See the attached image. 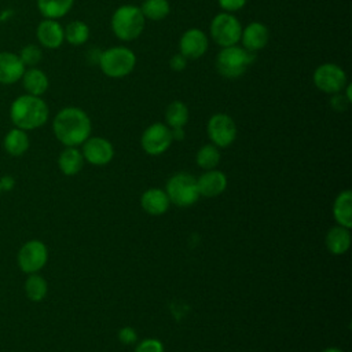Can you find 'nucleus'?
Masks as SVG:
<instances>
[{
	"label": "nucleus",
	"instance_id": "b1692460",
	"mask_svg": "<svg viewBox=\"0 0 352 352\" xmlns=\"http://www.w3.org/2000/svg\"><path fill=\"white\" fill-rule=\"evenodd\" d=\"M4 148L11 155H22L29 148V138L23 129L14 128L4 138Z\"/></svg>",
	"mask_w": 352,
	"mask_h": 352
},
{
	"label": "nucleus",
	"instance_id": "f704fd0d",
	"mask_svg": "<svg viewBox=\"0 0 352 352\" xmlns=\"http://www.w3.org/2000/svg\"><path fill=\"white\" fill-rule=\"evenodd\" d=\"M169 66L173 72H182L186 69L187 66V59L179 52V54H175L170 60H169Z\"/></svg>",
	"mask_w": 352,
	"mask_h": 352
},
{
	"label": "nucleus",
	"instance_id": "f03ea898",
	"mask_svg": "<svg viewBox=\"0 0 352 352\" xmlns=\"http://www.w3.org/2000/svg\"><path fill=\"white\" fill-rule=\"evenodd\" d=\"M48 106L40 98L34 95H22L16 98L10 109V117L12 124L23 131L36 129L44 125L48 120Z\"/></svg>",
	"mask_w": 352,
	"mask_h": 352
},
{
	"label": "nucleus",
	"instance_id": "1a4fd4ad",
	"mask_svg": "<svg viewBox=\"0 0 352 352\" xmlns=\"http://www.w3.org/2000/svg\"><path fill=\"white\" fill-rule=\"evenodd\" d=\"M206 131L212 144L220 148L228 147L236 138V125L234 120L224 113L213 114L208 121Z\"/></svg>",
	"mask_w": 352,
	"mask_h": 352
},
{
	"label": "nucleus",
	"instance_id": "c9c22d12",
	"mask_svg": "<svg viewBox=\"0 0 352 352\" xmlns=\"http://www.w3.org/2000/svg\"><path fill=\"white\" fill-rule=\"evenodd\" d=\"M172 139L173 140H183L184 139V129L183 128H170Z\"/></svg>",
	"mask_w": 352,
	"mask_h": 352
},
{
	"label": "nucleus",
	"instance_id": "7ed1b4c3",
	"mask_svg": "<svg viewBox=\"0 0 352 352\" xmlns=\"http://www.w3.org/2000/svg\"><path fill=\"white\" fill-rule=\"evenodd\" d=\"M110 23L117 38L122 41H132L143 33L146 18L138 6L124 4L113 12Z\"/></svg>",
	"mask_w": 352,
	"mask_h": 352
},
{
	"label": "nucleus",
	"instance_id": "4c0bfd02",
	"mask_svg": "<svg viewBox=\"0 0 352 352\" xmlns=\"http://www.w3.org/2000/svg\"><path fill=\"white\" fill-rule=\"evenodd\" d=\"M322 352H342V351H341V349H338V348H333V346H330V348L323 349Z\"/></svg>",
	"mask_w": 352,
	"mask_h": 352
},
{
	"label": "nucleus",
	"instance_id": "6ab92c4d",
	"mask_svg": "<svg viewBox=\"0 0 352 352\" xmlns=\"http://www.w3.org/2000/svg\"><path fill=\"white\" fill-rule=\"evenodd\" d=\"M333 214L338 226L345 228L352 227V192L351 190L341 191L333 204Z\"/></svg>",
	"mask_w": 352,
	"mask_h": 352
},
{
	"label": "nucleus",
	"instance_id": "72a5a7b5",
	"mask_svg": "<svg viewBox=\"0 0 352 352\" xmlns=\"http://www.w3.org/2000/svg\"><path fill=\"white\" fill-rule=\"evenodd\" d=\"M349 103H351V102L345 98V95H344L342 92L334 94V96H333V99H331V102H330L331 107H333L334 110H337V111H342V110H345V109L348 107V104H349Z\"/></svg>",
	"mask_w": 352,
	"mask_h": 352
},
{
	"label": "nucleus",
	"instance_id": "0eeeda50",
	"mask_svg": "<svg viewBox=\"0 0 352 352\" xmlns=\"http://www.w3.org/2000/svg\"><path fill=\"white\" fill-rule=\"evenodd\" d=\"M242 25L231 12H220L210 22V36L213 41L224 48L241 41Z\"/></svg>",
	"mask_w": 352,
	"mask_h": 352
},
{
	"label": "nucleus",
	"instance_id": "5701e85b",
	"mask_svg": "<svg viewBox=\"0 0 352 352\" xmlns=\"http://www.w3.org/2000/svg\"><path fill=\"white\" fill-rule=\"evenodd\" d=\"M74 0H37L40 14L47 19H58L65 16L73 7Z\"/></svg>",
	"mask_w": 352,
	"mask_h": 352
},
{
	"label": "nucleus",
	"instance_id": "aec40b11",
	"mask_svg": "<svg viewBox=\"0 0 352 352\" xmlns=\"http://www.w3.org/2000/svg\"><path fill=\"white\" fill-rule=\"evenodd\" d=\"M351 246L349 228L336 226L326 234V248L333 254H344Z\"/></svg>",
	"mask_w": 352,
	"mask_h": 352
},
{
	"label": "nucleus",
	"instance_id": "393cba45",
	"mask_svg": "<svg viewBox=\"0 0 352 352\" xmlns=\"http://www.w3.org/2000/svg\"><path fill=\"white\" fill-rule=\"evenodd\" d=\"M165 121L169 128H183L188 121V107L182 100H173L165 110Z\"/></svg>",
	"mask_w": 352,
	"mask_h": 352
},
{
	"label": "nucleus",
	"instance_id": "20e7f679",
	"mask_svg": "<svg viewBox=\"0 0 352 352\" xmlns=\"http://www.w3.org/2000/svg\"><path fill=\"white\" fill-rule=\"evenodd\" d=\"M254 60V52H250L239 45L224 47L216 56V69L224 78H238Z\"/></svg>",
	"mask_w": 352,
	"mask_h": 352
},
{
	"label": "nucleus",
	"instance_id": "a878e982",
	"mask_svg": "<svg viewBox=\"0 0 352 352\" xmlns=\"http://www.w3.org/2000/svg\"><path fill=\"white\" fill-rule=\"evenodd\" d=\"M139 8L143 16L150 21H161L170 11L168 0H144Z\"/></svg>",
	"mask_w": 352,
	"mask_h": 352
},
{
	"label": "nucleus",
	"instance_id": "cd10ccee",
	"mask_svg": "<svg viewBox=\"0 0 352 352\" xmlns=\"http://www.w3.org/2000/svg\"><path fill=\"white\" fill-rule=\"evenodd\" d=\"M65 40L72 45H82L89 38V28L82 21H73L65 29Z\"/></svg>",
	"mask_w": 352,
	"mask_h": 352
},
{
	"label": "nucleus",
	"instance_id": "a211bd4d",
	"mask_svg": "<svg viewBox=\"0 0 352 352\" xmlns=\"http://www.w3.org/2000/svg\"><path fill=\"white\" fill-rule=\"evenodd\" d=\"M140 205L146 213L151 216H161L169 209L170 201L164 190L148 188L142 194Z\"/></svg>",
	"mask_w": 352,
	"mask_h": 352
},
{
	"label": "nucleus",
	"instance_id": "f8f14e48",
	"mask_svg": "<svg viewBox=\"0 0 352 352\" xmlns=\"http://www.w3.org/2000/svg\"><path fill=\"white\" fill-rule=\"evenodd\" d=\"M82 157L91 165L103 166L107 165L114 157L113 144L104 138H88L82 143Z\"/></svg>",
	"mask_w": 352,
	"mask_h": 352
},
{
	"label": "nucleus",
	"instance_id": "9d476101",
	"mask_svg": "<svg viewBox=\"0 0 352 352\" xmlns=\"http://www.w3.org/2000/svg\"><path fill=\"white\" fill-rule=\"evenodd\" d=\"M170 128L162 122H154L148 125L140 138L142 148L148 155H160L165 153L172 144Z\"/></svg>",
	"mask_w": 352,
	"mask_h": 352
},
{
	"label": "nucleus",
	"instance_id": "c756f323",
	"mask_svg": "<svg viewBox=\"0 0 352 352\" xmlns=\"http://www.w3.org/2000/svg\"><path fill=\"white\" fill-rule=\"evenodd\" d=\"M41 50L37 45H26L22 48L19 58L25 66H36L41 60Z\"/></svg>",
	"mask_w": 352,
	"mask_h": 352
},
{
	"label": "nucleus",
	"instance_id": "e433bc0d",
	"mask_svg": "<svg viewBox=\"0 0 352 352\" xmlns=\"http://www.w3.org/2000/svg\"><path fill=\"white\" fill-rule=\"evenodd\" d=\"M12 186H14V179H12L11 176H6V177H3V179L0 180V187H1V190H3V188L10 190V188H12Z\"/></svg>",
	"mask_w": 352,
	"mask_h": 352
},
{
	"label": "nucleus",
	"instance_id": "ddd939ff",
	"mask_svg": "<svg viewBox=\"0 0 352 352\" xmlns=\"http://www.w3.org/2000/svg\"><path fill=\"white\" fill-rule=\"evenodd\" d=\"M209 40L204 30L191 28L186 30L179 41V50L180 54L188 60V59H198L204 56L208 51Z\"/></svg>",
	"mask_w": 352,
	"mask_h": 352
},
{
	"label": "nucleus",
	"instance_id": "f257e3e1",
	"mask_svg": "<svg viewBox=\"0 0 352 352\" xmlns=\"http://www.w3.org/2000/svg\"><path fill=\"white\" fill-rule=\"evenodd\" d=\"M52 129L56 139L66 147L82 144L91 135V118L80 107H65L54 118Z\"/></svg>",
	"mask_w": 352,
	"mask_h": 352
},
{
	"label": "nucleus",
	"instance_id": "4be33fe9",
	"mask_svg": "<svg viewBox=\"0 0 352 352\" xmlns=\"http://www.w3.org/2000/svg\"><path fill=\"white\" fill-rule=\"evenodd\" d=\"M84 165L82 153L76 147H66L58 158V166L66 176L77 175Z\"/></svg>",
	"mask_w": 352,
	"mask_h": 352
},
{
	"label": "nucleus",
	"instance_id": "58836bf2",
	"mask_svg": "<svg viewBox=\"0 0 352 352\" xmlns=\"http://www.w3.org/2000/svg\"><path fill=\"white\" fill-rule=\"evenodd\" d=\"M0 191H1V187H0Z\"/></svg>",
	"mask_w": 352,
	"mask_h": 352
},
{
	"label": "nucleus",
	"instance_id": "7c9ffc66",
	"mask_svg": "<svg viewBox=\"0 0 352 352\" xmlns=\"http://www.w3.org/2000/svg\"><path fill=\"white\" fill-rule=\"evenodd\" d=\"M135 352H164V345L160 340L146 338L136 345Z\"/></svg>",
	"mask_w": 352,
	"mask_h": 352
},
{
	"label": "nucleus",
	"instance_id": "f3484780",
	"mask_svg": "<svg viewBox=\"0 0 352 352\" xmlns=\"http://www.w3.org/2000/svg\"><path fill=\"white\" fill-rule=\"evenodd\" d=\"M25 65L19 55L12 52H0V82L14 84L22 78Z\"/></svg>",
	"mask_w": 352,
	"mask_h": 352
},
{
	"label": "nucleus",
	"instance_id": "9b49d317",
	"mask_svg": "<svg viewBox=\"0 0 352 352\" xmlns=\"http://www.w3.org/2000/svg\"><path fill=\"white\" fill-rule=\"evenodd\" d=\"M48 258L47 246L37 239L26 242L18 252L19 268L26 274H36L40 271Z\"/></svg>",
	"mask_w": 352,
	"mask_h": 352
},
{
	"label": "nucleus",
	"instance_id": "6e6552de",
	"mask_svg": "<svg viewBox=\"0 0 352 352\" xmlns=\"http://www.w3.org/2000/svg\"><path fill=\"white\" fill-rule=\"evenodd\" d=\"M314 84L315 87L324 94H338L346 85V74L341 66L336 63H323L318 66L314 72Z\"/></svg>",
	"mask_w": 352,
	"mask_h": 352
},
{
	"label": "nucleus",
	"instance_id": "39448f33",
	"mask_svg": "<svg viewBox=\"0 0 352 352\" xmlns=\"http://www.w3.org/2000/svg\"><path fill=\"white\" fill-rule=\"evenodd\" d=\"M100 70L111 78H122L136 66V55L126 47H111L99 54Z\"/></svg>",
	"mask_w": 352,
	"mask_h": 352
},
{
	"label": "nucleus",
	"instance_id": "473e14b6",
	"mask_svg": "<svg viewBox=\"0 0 352 352\" xmlns=\"http://www.w3.org/2000/svg\"><path fill=\"white\" fill-rule=\"evenodd\" d=\"M219 6L226 11V12H232L238 11L242 7H245L248 0H217Z\"/></svg>",
	"mask_w": 352,
	"mask_h": 352
},
{
	"label": "nucleus",
	"instance_id": "412c9836",
	"mask_svg": "<svg viewBox=\"0 0 352 352\" xmlns=\"http://www.w3.org/2000/svg\"><path fill=\"white\" fill-rule=\"evenodd\" d=\"M22 82H23V88L26 89V92L29 95H34V96L43 95L48 89V85H50L47 74L37 67H30V69L25 70V73L22 76Z\"/></svg>",
	"mask_w": 352,
	"mask_h": 352
},
{
	"label": "nucleus",
	"instance_id": "2f4dec72",
	"mask_svg": "<svg viewBox=\"0 0 352 352\" xmlns=\"http://www.w3.org/2000/svg\"><path fill=\"white\" fill-rule=\"evenodd\" d=\"M118 340L125 345H131V344L136 342L138 334H136L135 329H132L131 326H125L118 330Z\"/></svg>",
	"mask_w": 352,
	"mask_h": 352
},
{
	"label": "nucleus",
	"instance_id": "2eb2a0df",
	"mask_svg": "<svg viewBox=\"0 0 352 352\" xmlns=\"http://www.w3.org/2000/svg\"><path fill=\"white\" fill-rule=\"evenodd\" d=\"M38 43L50 50L59 48L65 40L63 28L56 19H44L37 26Z\"/></svg>",
	"mask_w": 352,
	"mask_h": 352
},
{
	"label": "nucleus",
	"instance_id": "4468645a",
	"mask_svg": "<svg viewBox=\"0 0 352 352\" xmlns=\"http://www.w3.org/2000/svg\"><path fill=\"white\" fill-rule=\"evenodd\" d=\"M270 38V33L265 25L261 22H250L242 29L241 41L242 47L250 52H256L263 50Z\"/></svg>",
	"mask_w": 352,
	"mask_h": 352
},
{
	"label": "nucleus",
	"instance_id": "423d86ee",
	"mask_svg": "<svg viewBox=\"0 0 352 352\" xmlns=\"http://www.w3.org/2000/svg\"><path fill=\"white\" fill-rule=\"evenodd\" d=\"M165 192L170 201V204H175L180 208H187L194 205L199 195L197 177L187 172H179L169 177L166 182Z\"/></svg>",
	"mask_w": 352,
	"mask_h": 352
},
{
	"label": "nucleus",
	"instance_id": "bb28decb",
	"mask_svg": "<svg viewBox=\"0 0 352 352\" xmlns=\"http://www.w3.org/2000/svg\"><path fill=\"white\" fill-rule=\"evenodd\" d=\"M197 165L205 170L214 169L220 162V151L214 144H204L195 155Z\"/></svg>",
	"mask_w": 352,
	"mask_h": 352
},
{
	"label": "nucleus",
	"instance_id": "dca6fc26",
	"mask_svg": "<svg viewBox=\"0 0 352 352\" xmlns=\"http://www.w3.org/2000/svg\"><path fill=\"white\" fill-rule=\"evenodd\" d=\"M198 190L199 195L206 197V198H214L224 192L227 188V177L221 170L210 169L202 173L198 179Z\"/></svg>",
	"mask_w": 352,
	"mask_h": 352
},
{
	"label": "nucleus",
	"instance_id": "c85d7f7f",
	"mask_svg": "<svg viewBox=\"0 0 352 352\" xmlns=\"http://www.w3.org/2000/svg\"><path fill=\"white\" fill-rule=\"evenodd\" d=\"M47 290L48 286L43 276L37 274H30V276L26 279L25 292L32 301H41L47 296Z\"/></svg>",
	"mask_w": 352,
	"mask_h": 352
}]
</instances>
